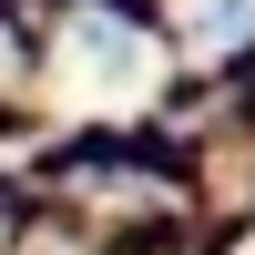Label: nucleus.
Segmentation results:
<instances>
[{
  "label": "nucleus",
  "instance_id": "f257e3e1",
  "mask_svg": "<svg viewBox=\"0 0 255 255\" xmlns=\"http://www.w3.org/2000/svg\"><path fill=\"white\" fill-rule=\"evenodd\" d=\"M61 61H72L82 92H133L143 82V41H133V20H113V10H72Z\"/></svg>",
  "mask_w": 255,
  "mask_h": 255
},
{
  "label": "nucleus",
  "instance_id": "f03ea898",
  "mask_svg": "<svg viewBox=\"0 0 255 255\" xmlns=\"http://www.w3.org/2000/svg\"><path fill=\"white\" fill-rule=\"evenodd\" d=\"M255 41V0H194V51H235Z\"/></svg>",
  "mask_w": 255,
  "mask_h": 255
}]
</instances>
